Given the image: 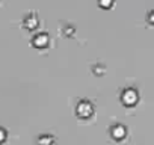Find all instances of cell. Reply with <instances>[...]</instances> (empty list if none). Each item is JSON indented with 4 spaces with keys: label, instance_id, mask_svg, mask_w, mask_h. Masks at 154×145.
<instances>
[{
    "label": "cell",
    "instance_id": "6da1fadb",
    "mask_svg": "<svg viewBox=\"0 0 154 145\" xmlns=\"http://www.w3.org/2000/svg\"><path fill=\"white\" fill-rule=\"evenodd\" d=\"M121 100H122V103L125 106H133L137 101V92L134 89H125L122 97H121Z\"/></svg>",
    "mask_w": 154,
    "mask_h": 145
},
{
    "label": "cell",
    "instance_id": "7a4b0ae2",
    "mask_svg": "<svg viewBox=\"0 0 154 145\" xmlns=\"http://www.w3.org/2000/svg\"><path fill=\"white\" fill-rule=\"evenodd\" d=\"M92 113V104L89 101H80L79 106H77V115L80 118H88L89 115Z\"/></svg>",
    "mask_w": 154,
    "mask_h": 145
},
{
    "label": "cell",
    "instance_id": "3957f363",
    "mask_svg": "<svg viewBox=\"0 0 154 145\" xmlns=\"http://www.w3.org/2000/svg\"><path fill=\"white\" fill-rule=\"evenodd\" d=\"M112 136H113L115 139H122V137L125 136V128H124L122 125H115V127L112 128Z\"/></svg>",
    "mask_w": 154,
    "mask_h": 145
},
{
    "label": "cell",
    "instance_id": "277c9868",
    "mask_svg": "<svg viewBox=\"0 0 154 145\" xmlns=\"http://www.w3.org/2000/svg\"><path fill=\"white\" fill-rule=\"evenodd\" d=\"M47 42H48V36H47L45 33H41V35H38L36 38H33V44L38 45V47H42V45H45Z\"/></svg>",
    "mask_w": 154,
    "mask_h": 145
},
{
    "label": "cell",
    "instance_id": "5b68a950",
    "mask_svg": "<svg viewBox=\"0 0 154 145\" xmlns=\"http://www.w3.org/2000/svg\"><path fill=\"white\" fill-rule=\"evenodd\" d=\"M38 143L39 145H51L53 143V137L51 136H47V134L45 136H41L39 140H38Z\"/></svg>",
    "mask_w": 154,
    "mask_h": 145
},
{
    "label": "cell",
    "instance_id": "8992f818",
    "mask_svg": "<svg viewBox=\"0 0 154 145\" xmlns=\"http://www.w3.org/2000/svg\"><path fill=\"white\" fill-rule=\"evenodd\" d=\"M112 2H113V0H100V5L106 8V6H110V5H112Z\"/></svg>",
    "mask_w": 154,
    "mask_h": 145
},
{
    "label": "cell",
    "instance_id": "52a82bcc",
    "mask_svg": "<svg viewBox=\"0 0 154 145\" xmlns=\"http://www.w3.org/2000/svg\"><path fill=\"white\" fill-rule=\"evenodd\" d=\"M148 21L154 24V11H151V12L148 14Z\"/></svg>",
    "mask_w": 154,
    "mask_h": 145
}]
</instances>
